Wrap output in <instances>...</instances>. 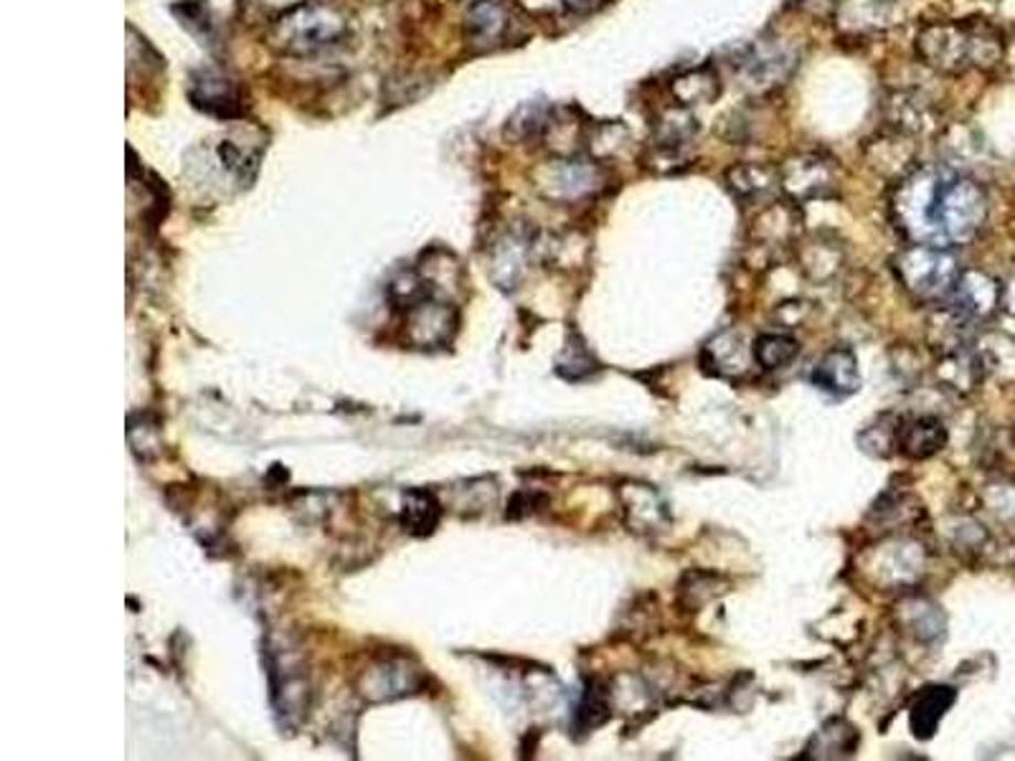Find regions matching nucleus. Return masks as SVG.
Here are the masks:
<instances>
[{"label":"nucleus","instance_id":"obj_7","mask_svg":"<svg viewBox=\"0 0 1015 761\" xmlns=\"http://www.w3.org/2000/svg\"><path fill=\"white\" fill-rule=\"evenodd\" d=\"M779 186L792 198H816L833 186V165L818 155H795L779 168Z\"/></svg>","mask_w":1015,"mask_h":761},{"label":"nucleus","instance_id":"obj_2","mask_svg":"<svg viewBox=\"0 0 1015 761\" xmlns=\"http://www.w3.org/2000/svg\"><path fill=\"white\" fill-rule=\"evenodd\" d=\"M917 54L937 72L958 74L968 66H993L1001 58V41L987 29L929 23L917 33Z\"/></svg>","mask_w":1015,"mask_h":761},{"label":"nucleus","instance_id":"obj_19","mask_svg":"<svg viewBox=\"0 0 1015 761\" xmlns=\"http://www.w3.org/2000/svg\"><path fill=\"white\" fill-rule=\"evenodd\" d=\"M699 132V122L688 107L673 105L658 115L656 122V142L662 145H688Z\"/></svg>","mask_w":1015,"mask_h":761},{"label":"nucleus","instance_id":"obj_14","mask_svg":"<svg viewBox=\"0 0 1015 761\" xmlns=\"http://www.w3.org/2000/svg\"><path fill=\"white\" fill-rule=\"evenodd\" d=\"M726 183L739 198H762L779 186V171L757 163L734 165L726 171Z\"/></svg>","mask_w":1015,"mask_h":761},{"label":"nucleus","instance_id":"obj_25","mask_svg":"<svg viewBox=\"0 0 1015 761\" xmlns=\"http://www.w3.org/2000/svg\"><path fill=\"white\" fill-rule=\"evenodd\" d=\"M688 161H691V155H688V145H662V142H652L648 163H652V168L656 171L668 173V171L683 168V165H688Z\"/></svg>","mask_w":1015,"mask_h":761},{"label":"nucleus","instance_id":"obj_17","mask_svg":"<svg viewBox=\"0 0 1015 761\" xmlns=\"http://www.w3.org/2000/svg\"><path fill=\"white\" fill-rule=\"evenodd\" d=\"M401 523L407 525L414 536H426L434 531V525L440 523V503L432 492L426 490H409L404 498V513H401Z\"/></svg>","mask_w":1015,"mask_h":761},{"label":"nucleus","instance_id":"obj_16","mask_svg":"<svg viewBox=\"0 0 1015 761\" xmlns=\"http://www.w3.org/2000/svg\"><path fill=\"white\" fill-rule=\"evenodd\" d=\"M947 439L944 426L937 420H914L899 430V447L911 457H929L942 449Z\"/></svg>","mask_w":1015,"mask_h":761},{"label":"nucleus","instance_id":"obj_10","mask_svg":"<svg viewBox=\"0 0 1015 761\" xmlns=\"http://www.w3.org/2000/svg\"><path fill=\"white\" fill-rule=\"evenodd\" d=\"M812 381L818 383L823 391H830L835 396H849L859 389V363L851 350H830V354L818 363Z\"/></svg>","mask_w":1015,"mask_h":761},{"label":"nucleus","instance_id":"obj_11","mask_svg":"<svg viewBox=\"0 0 1015 761\" xmlns=\"http://www.w3.org/2000/svg\"><path fill=\"white\" fill-rule=\"evenodd\" d=\"M884 112L886 120L892 122V128L906 132V135L925 132L929 117H932L929 102L921 95H917V91H894V95H888Z\"/></svg>","mask_w":1015,"mask_h":761},{"label":"nucleus","instance_id":"obj_1","mask_svg":"<svg viewBox=\"0 0 1015 761\" xmlns=\"http://www.w3.org/2000/svg\"><path fill=\"white\" fill-rule=\"evenodd\" d=\"M894 216L917 244L947 249L975 237L987 216V198L972 178L919 168L896 188Z\"/></svg>","mask_w":1015,"mask_h":761},{"label":"nucleus","instance_id":"obj_15","mask_svg":"<svg viewBox=\"0 0 1015 761\" xmlns=\"http://www.w3.org/2000/svg\"><path fill=\"white\" fill-rule=\"evenodd\" d=\"M630 488V503L637 505L627 508L630 513L633 531H662L668 525V510L666 503L658 498V492H652L648 485H627Z\"/></svg>","mask_w":1015,"mask_h":761},{"label":"nucleus","instance_id":"obj_12","mask_svg":"<svg viewBox=\"0 0 1015 761\" xmlns=\"http://www.w3.org/2000/svg\"><path fill=\"white\" fill-rule=\"evenodd\" d=\"M954 704V691L947 688V685H932L925 693H919L917 700L911 706V731L917 739H929L937 731L939 721L942 716L950 710Z\"/></svg>","mask_w":1015,"mask_h":761},{"label":"nucleus","instance_id":"obj_6","mask_svg":"<svg viewBox=\"0 0 1015 761\" xmlns=\"http://www.w3.org/2000/svg\"><path fill=\"white\" fill-rule=\"evenodd\" d=\"M604 175L600 165L586 161H551L539 173V186L547 196L561 200H576L594 194L602 186Z\"/></svg>","mask_w":1015,"mask_h":761},{"label":"nucleus","instance_id":"obj_24","mask_svg":"<svg viewBox=\"0 0 1015 761\" xmlns=\"http://www.w3.org/2000/svg\"><path fill=\"white\" fill-rule=\"evenodd\" d=\"M627 142H630V130H627L623 122H602L590 135L592 153L600 157L617 155L619 150L627 148Z\"/></svg>","mask_w":1015,"mask_h":761},{"label":"nucleus","instance_id":"obj_18","mask_svg":"<svg viewBox=\"0 0 1015 761\" xmlns=\"http://www.w3.org/2000/svg\"><path fill=\"white\" fill-rule=\"evenodd\" d=\"M191 97L193 102L204 107L206 112L231 115L237 110V91H234L229 81L224 77H216V74H204V77L196 79Z\"/></svg>","mask_w":1015,"mask_h":761},{"label":"nucleus","instance_id":"obj_22","mask_svg":"<svg viewBox=\"0 0 1015 761\" xmlns=\"http://www.w3.org/2000/svg\"><path fill=\"white\" fill-rule=\"evenodd\" d=\"M547 128H549V105L526 102L518 107L514 117H510L508 135L516 140H531V138H539Z\"/></svg>","mask_w":1015,"mask_h":761},{"label":"nucleus","instance_id":"obj_21","mask_svg":"<svg viewBox=\"0 0 1015 761\" xmlns=\"http://www.w3.org/2000/svg\"><path fill=\"white\" fill-rule=\"evenodd\" d=\"M886 19V0H845L838 11L841 29L861 33L868 29H878Z\"/></svg>","mask_w":1015,"mask_h":761},{"label":"nucleus","instance_id":"obj_23","mask_svg":"<svg viewBox=\"0 0 1015 761\" xmlns=\"http://www.w3.org/2000/svg\"><path fill=\"white\" fill-rule=\"evenodd\" d=\"M797 343L785 336H762L754 343V358L765 368H779L797 356Z\"/></svg>","mask_w":1015,"mask_h":761},{"label":"nucleus","instance_id":"obj_20","mask_svg":"<svg viewBox=\"0 0 1015 761\" xmlns=\"http://www.w3.org/2000/svg\"><path fill=\"white\" fill-rule=\"evenodd\" d=\"M868 150H871V161H874V165L881 171H886V165H894V168H899L901 173L904 168H909L911 157H914L911 135H906V132H899V130L876 138L874 142H871Z\"/></svg>","mask_w":1015,"mask_h":761},{"label":"nucleus","instance_id":"obj_8","mask_svg":"<svg viewBox=\"0 0 1015 761\" xmlns=\"http://www.w3.org/2000/svg\"><path fill=\"white\" fill-rule=\"evenodd\" d=\"M950 297L954 313L960 317H980L993 311L997 297H1001V287L983 272H964L954 282Z\"/></svg>","mask_w":1015,"mask_h":761},{"label":"nucleus","instance_id":"obj_3","mask_svg":"<svg viewBox=\"0 0 1015 761\" xmlns=\"http://www.w3.org/2000/svg\"><path fill=\"white\" fill-rule=\"evenodd\" d=\"M896 274L904 287L921 300L947 297L960 278L958 262L944 249L914 244L896 259Z\"/></svg>","mask_w":1015,"mask_h":761},{"label":"nucleus","instance_id":"obj_13","mask_svg":"<svg viewBox=\"0 0 1015 761\" xmlns=\"http://www.w3.org/2000/svg\"><path fill=\"white\" fill-rule=\"evenodd\" d=\"M670 91H673L676 105H681V107L709 105V102H714L721 91L719 74L714 69H709V66L683 72L681 77L673 79Z\"/></svg>","mask_w":1015,"mask_h":761},{"label":"nucleus","instance_id":"obj_5","mask_svg":"<svg viewBox=\"0 0 1015 761\" xmlns=\"http://www.w3.org/2000/svg\"><path fill=\"white\" fill-rule=\"evenodd\" d=\"M797 64V56L792 48L777 46V44H759L752 46L739 58V77L744 87L754 91H767L771 87L782 85L790 77Z\"/></svg>","mask_w":1015,"mask_h":761},{"label":"nucleus","instance_id":"obj_4","mask_svg":"<svg viewBox=\"0 0 1015 761\" xmlns=\"http://www.w3.org/2000/svg\"><path fill=\"white\" fill-rule=\"evenodd\" d=\"M346 33V23L328 8H298L280 23V41L292 54H313Z\"/></svg>","mask_w":1015,"mask_h":761},{"label":"nucleus","instance_id":"obj_9","mask_svg":"<svg viewBox=\"0 0 1015 761\" xmlns=\"http://www.w3.org/2000/svg\"><path fill=\"white\" fill-rule=\"evenodd\" d=\"M510 15L498 0H477L467 11V41L475 48H490L506 36Z\"/></svg>","mask_w":1015,"mask_h":761}]
</instances>
